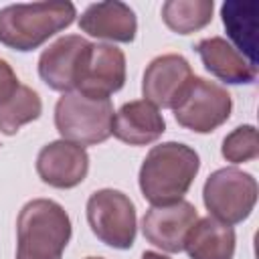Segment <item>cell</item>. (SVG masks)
<instances>
[{
  "instance_id": "6da1fadb",
  "label": "cell",
  "mask_w": 259,
  "mask_h": 259,
  "mask_svg": "<svg viewBox=\"0 0 259 259\" xmlns=\"http://www.w3.org/2000/svg\"><path fill=\"white\" fill-rule=\"evenodd\" d=\"M200 170V158L194 148L180 142H164L154 146L140 168V190L152 204H172L184 200Z\"/></svg>"
},
{
  "instance_id": "7a4b0ae2",
  "label": "cell",
  "mask_w": 259,
  "mask_h": 259,
  "mask_svg": "<svg viewBox=\"0 0 259 259\" xmlns=\"http://www.w3.org/2000/svg\"><path fill=\"white\" fill-rule=\"evenodd\" d=\"M75 16V4L65 0L4 6L0 10V42L18 53L34 51L67 28Z\"/></svg>"
},
{
  "instance_id": "3957f363",
  "label": "cell",
  "mask_w": 259,
  "mask_h": 259,
  "mask_svg": "<svg viewBox=\"0 0 259 259\" xmlns=\"http://www.w3.org/2000/svg\"><path fill=\"white\" fill-rule=\"evenodd\" d=\"M71 231V219L59 202L28 200L16 221V259H61Z\"/></svg>"
},
{
  "instance_id": "277c9868",
  "label": "cell",
  "mask_w": 259,
  "mask_h": 259,
  "mask_svg": "<svg viewBox=\"0 0 259 259\" xmlns=\"http://www.w3.org/2000/svg\"><path fill=\"white\" fill-rule=\"evenodd\" d=\"M113 103L109 97H91L69 91L55 105V125L63 140L77 146H97L111 136Z\"/></svg>"
},
{
  "instance_id": "5b68a950",
  "label": "cell",
  "mask_w": 259,
  "mask_h": 259,
  "mask_svg": "<svg viewBox=\"0 0 259 259\" xmlns=\"http://www.w3.org/2000/svg\"><path fill=\"white\" fill-rule=\"evenodd\" d=\"M202 200L210 217L225 225L243 223L257 202V180L239 168L214 170L202 188Z\"/></svg>"
},
{
  "instance_id": "8992f818",
  "label": "cell",
  "mask_w": 259,
  "mask_h": 259,
  "mask_svg": "<svg viewBox=\"0 0 259 259\" xmlns=\"http://www.w3.org/2000/svg\"><path fill=\"white\" fill-rule=\"evenodd\" d=\"M231 93L204 77H192L172 107L178 125L196 134H210L221 127L231 117Z\"/></svg>"
},
{
  "instance_id": "52a82bcc",
  "label": "cell",
  "mask_w": 259,
  "mask_h": 259,
  "mask_svg": "<svg viewBox=\"0 0 259 259\" xmlns=\"http://www.w3.org/2000/svg\"><path fill=\"white\" fill-rule=\"evenodd\" d=\"M87 223L93 235L113 249H130L136 241V206L121 190H95L87 200Z\"/></svg>"
},
{
  "instance_id": "ba28073f",
  "label": "cell",
  "mask_w": 259,
  "mask_h": 259,
  "mask_svg": "<svg viewBox=\"0 0 259 259\" xmlns=\"http://www.w3.org/2000/svg\"><path fill=\"white\" fill-rule=\"evenodd\" d=\"M198 221L196 206L188 200L152 206L142 219V233L148 243L168 253L184 251L188 231Z\"/></svg>"
},
{
  "instance_id": "9c48e42d",
  "label": "cell",
  "mask_w": 259,
  "mask_h": 259,
  "mask_svg": "<svg viewBox=\"0 0 259 259\" xmlns=\"http://www.w3.org/2000/svg\"><path fill=\"white\" fill-rule=\"evenodd\" d=\"M123 83H125L123 51L113 45L91 42L85 53L75 91L91 97H109L111 93L119 91Z\"/></svg>"
},
{
  "instance_id": "30bf717a",
  "label": "cell",
  "mask_w": 259,
  "mask_h": 259,
  "mask_svg": "<svg viewBox=\"0 0 259 259\" xmlns=\"http://www.w3.org/2000/svg\"><path fill=\"white\" fill-rule=\"evenodd\" d=\"M89 45L91 42L79 34H65L57 38L40 53L38 59L40 79L55 91L61 93L75 91Z\"/></svg>"
},
{
  "instance_id": "8fae6325",
  "label": "cell",
  "mask_w": 259,
  "mask_h": 259,
  "mask_svg": "<svg viewBox=\"0 0 259 259\" xmlns=\"http://www.w3.org/2000/svg\"><path fill=\"white\" fill-rule=\"evenodd\" d=\"M192 77V67L182 55H160L144 71L142 95L158 109H172Z\"/></svg>"
},
{
  "instance_id": "7c38bea8",
  "label": "cell",
  "mask_w": 259,
  "mask_h": 259,
  "mask_svg": "<svg viewBox=\"0 0 259 259\" xmlns=\"http://www.w3.org/2000/svg\"><path fill=\"white\" fill-rule=\"evenodd\" d=\"M89 172V156L83 146L57 140L40 148L36 156L38 178L53 188H75Z\"/></svg>"
},
{
  "instance_id": "4fadbf2b",
  "label": "cell",
  "mask_w": 259,
  "mask_h": 259,
  "mask_svg": "<svg viewBox=\"0 0 259 259\" xmlns=\"http://www.w3.org/2000/svg\"><path fill=\"white\" fill-rule=\"evenodd\" d=\"M79 28L95 38L113 42H132L138 32L136 12L117 0L89 4L79 18Z\"/></svg>"
},
{
  "instance_id": "5bb4252c",
  "label": "cell",
  "mask_w": 259,
  "mask_h": 259,
  "mask_svg": "<svg viewBox=\"0 0 259 259\" xmlns=\"http://www.w3.org/2000/svg\"><path fill=\"white\" fill-rule=\"evenodd\" d=\"M166 132L164 115L146 99L123 103L113 113L111 134L130 146H148Z\"/></svg>"
},
{
  "instance_id": "9a60e30c",
  "label": "cell",
  "mask_w": 259,
  "mask_h": 259,
  "mask_svg": "<svg viewBox=\"0 0 259 259\" xmlns=\"http://www.w3.org/2000/svg\"><path fill=\"white\" fill-rule=\"evenodd\" d=\"M196 53L200 55L206 71L225 83H231V85L253 83L257 77V67L249 63L247 57L239 53L223 36L202 38L196 45Z\"/></svg>"
},
{
  "instance_id": "2e32d148",
  "label": "cell",
  "mask_w": 259,
  "mask_h": 259,
  "mask_svg": "<svg viewBox=\"0 0 259 259\" xmlns=\"http://www.w3.org/2000/svg\"><path fill=\"white\" fill-rule=\"evenodd\" d=\"M235 243V229L208 214L192 225L184 241V251L190 259H233Z\"/></svg>"
},
{
  "instance_id": "e0dca14e",
  "label": "cell",
  "mask_w": 259,
  "mask_h": 259,
  "mask_svg": "<svg viewBox=\"0 0 259 259\" xmlns=\"http://www.w3.org/2000/svg\"><path fill=\"white\" fill-rule=\"evenodd\" d=\"M257 2H225L221 8L223 24L229 32V36L239 45V49H245L247 61L257 67L255 59V47H257Z\"/></svg>"
},
{
  "instance_id": "ac0fdd59",
  "label": "cell",
  "mask_w": 259,
  "mask_h": 259,
  "mask_svg": "<svg viewBox=\"0 0 259 259\" xmlns=\"http://www.w3.org/2000/svg\"><path fill=\"white\" fill-rule=\"evenodd\" d=\"M212 0H168L162 4V20L176 34H192L212 20Z\"/></svg>"
},
{
  "instance_id": "d6986e66",
  "label": "cell",
  "mask_w": 259,
  "mask_h": 259,
  "mask_svg": "<svg viewBox=\"0 0 259 259\" xmlns=\"http://www.w3.org/2000/svg\"><path fill=\"white\" fill-rule=\"evenodd\" d=\"M42 113V101L38 93L28 85H18V89L0 105V132L4 136H14L24 123L38 119Z\"/></svg>"
},
{
  "instance_id": "ffe728a7",
  "label": "cell",
  "mask_w": 259,
  "mask_h": 259,
  "mask_svg": "<svg viewBox=\"0 0 259 259\" xmlns=\"http://www.w3.org/2000/svg\"><path fill=\"white\" fill-rule=\"evenodd\" d=\"M221 154L231 164L251 162L259 156V140L255 125H239L231 134L225 136Z\"/></svg>"
},
{
  "instance_id": "44dd1931",
  "label": "cell",
  "mask_w": 259,
  "mask_h": 259,
  "mask_svg": "<svg viewBox=\"0 0 259 259\" xmlns=\"http://www.w3.org/2000/svg\"><path fill=\"white\" fill-rule=\"evenodd\" d=\"M18 77H16V73H14V69L10 67V63L8 61H4V59H0V105L8 99V97H12V93L18 89Z\"/></svg>"
},
{
  "instance_id": "7402d4cb",
  "label": "cell",
  "mask_w": 259,
  "mask_h": 259,
  "mask_svg": "<svg viewBox=\"0 0 259 259\" xmlns=\"http://www.w3.org/2000/svg\"><path fill=\"white\" fill-rule=\"evenodd\" d=\"M142 259H170V257H166V255H162L158 251H144L142 253Z\"/></svg>"
},
{
  "instance_id": "603a6c76",
  "label": "cell",
  "mask_w": 259,
  "mask_h": 259,
  "mask_svg": "<svg viewBox=\"0 0 259 259\" xmlns=\"http://www.w3.org/2000/svg\"><path fill=\"white\" fill-rule=\"evenodd\" d=\"M85 259H103V257H85Z\"/></svg>"
}]
</instances>
